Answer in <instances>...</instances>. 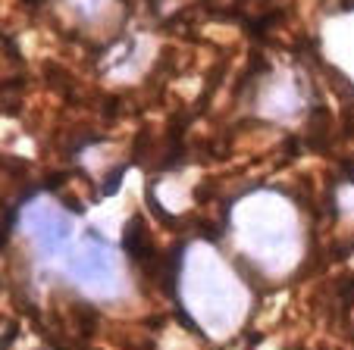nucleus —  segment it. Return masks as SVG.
Masks as SVG:
<instances>
[{"label": "nucleus", "mask_w": 354, "mask_h": 350, "mask_svg": "<svg viewBox=\"0 0 354 350\" xmlns=\"http://www.w3.org/2000/svg\"><path fill=\"white\" fill-rule=\"evenodd\" d=\"M122 247H126V253H129V260H132L135 266H141V263H147L151 260V241H147V229H145V222H141V216H132L129 219V225H126V235H122Z\"/></svg>", "instance_id": "obj_1"}]
</instances>
